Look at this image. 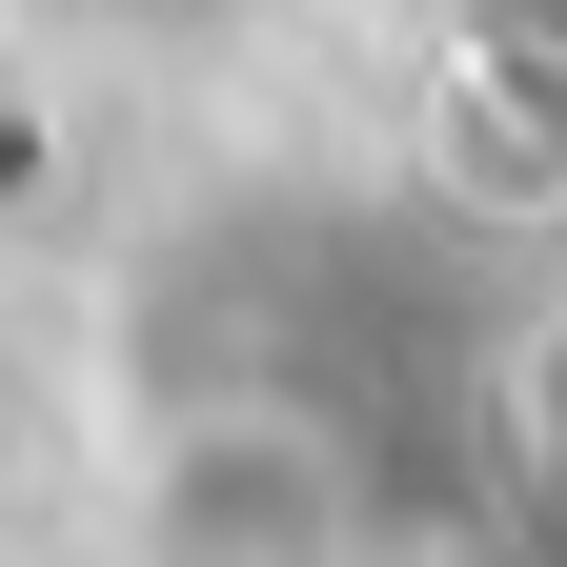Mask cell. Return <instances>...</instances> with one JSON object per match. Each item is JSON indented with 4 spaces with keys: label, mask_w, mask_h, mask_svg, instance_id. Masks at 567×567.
I'll list each match as a JSON object with an SVG mask.
<instances>
[{
    "label": "cell",
    "mask_w": 567,
    "mask_h": 567,
    "mask_svg": "<svg viewBox=\"0 0 567 567\" xmlns=\"http://www.w3.org/2000/svg\"><path fill=\"white\" fill-rule=\"evenodd\" d=\"M142 567H365V486L305 405H203L142 466Z\"/></svg>",
    "instance_id": "1"
}]
</instances>
